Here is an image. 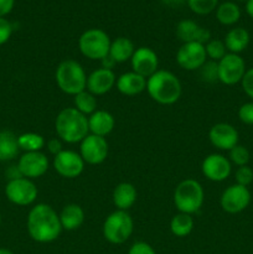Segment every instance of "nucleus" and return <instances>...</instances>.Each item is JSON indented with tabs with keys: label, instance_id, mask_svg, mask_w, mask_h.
<instances>
[{
	"label": "nucleus",
	"instance_id": "obj_2",
	"mask_svg": "<svg viewBox=\"0 0 253 254\" xmlns=\"http://www.w3.org/2000/svg\"><path fill=\"white\" fill-rule=\"evenodd\" d=\"M146 92L156 103L170 106L180 99L183 86L180 79L173 72L158 69L146 79Z\"/></svg>",
	"mask_w": 253,
	"mask_h": 254
},
{
	"label": "nucleus",
	"instance_id": "obj_14",
	"mask_svg": "<svg viewBox=\"0 0 253 254\" xmlns=\"http://www.w3.org/2000/svg\"><path fill=\"white\" fill-rule=\"evenodd\" d=\"M201 171L207 180L213 183L225 181L232 171V164L222 154H210L201 164Z\"/></svg>",
	"mask_w": 253,
	"mask_h": 254
},
{
	"label": "nucleus",
	"instance_id": "obj_24",
	"mask_svg": "<svg viewBox=\"0 0 253 254\" xmlns=\"http://www.w3.org/2000/svg\"><path fill=\"white\" fill-rule=\"evenodd\" d=\"M251 41L250 32L243 27H233L230 31L226 34L225 40V46L230 54L240 55L241 52L245 51L248 47Z\"/></svg>",
	"mask_w": 253,
	"mask_h": 254
},
{
	"label": "nucleus",
	"instance_id": "obj_46",
	"mask_svg": "<svg viewBox=\"0 0 253 254\" xmlns=\"http://www.w3.org/2000/svg\"><path fill=\"white\" fill-rule=\"evenodd\" d=\"M236 1H245V2H247L248 0H236Z\"/></svg>",
	"mask_w": 253,
	"mask_h": 254
},
{
	"label": "nucleus",
	"instance_id": "obj_4",
	"mask_svg": "<svg viewBox=\"0 0 253 254\" xmlns=\"http://www.w3.org/2000/svg\"><path fill=\"white\" fill-rule=\"evenodd\" d=\"M55 79L63 93L76 96L87 87V74L79 62L74 60H64L60 62L55 73Z\"/></svg>",
	"mask_w": 253,
	"mask_h": 254
},
{
	"label": "nucleus",
	"instance_id": "obj_44",
	"mask_svg": "<svg viewBox=\"0 0 253 254\" xmlns=\"http://www.w3.org/2000/svg\"><path fill=\"white\" fill-rule=\"evenodd\" d=\"M164 1L169 5H173V6H180V5H183L188 0H164Z\"/></svg>",
	"mask_w": 253,
	"mask_h": 254
},
{
	"label": "nucleus",
	"instance_id": "obj_30",
	"mask_svg": "<svg viewBox=\"0 0 253 254\" xmlns=\"http://www.w3.org/2000/svg\"><path fill=\"white\" fill-rule=\"evenodd\" d=\"M17 143H19L20 150L24 153H32V151H41L46 141L41 134L29 131V133L20 134L17 136Z\"/></svg>",
	"mask_w": 253,
	"mask_h": 254
},
{
	"label": "nucleus",
	"instance_id": "obj_41",
	"mask_svg": "<svg viewBox=\"0 0 253 254\" xmlns=\"http://www.w3.org/2000/svg\"><path fill=\"white\" fill-rule=\"evenodd\" d=\"M15 0H0V17H5L12 11Z\"/></svg>",
	"mask_w": 253,
	"mask_h": 254
},
{
	"label": "nucleus",
	"instance_id": "obj_17",
	"mask_svg": "<svg viewBox=\"0 0 253 254\" xmlns=\"http://www.w3.org/2000/svg\"><path fill=\"white\" fill-rule=\"evenodd\" d=\"M238 131L228 123H217L211 127L208 131V139L215 148L220 150H228L238 144Z\"/></svg>",
	"mask_w": 253,
	"mask_h": 254
},
{
	"label": "nucleus",
	"instance_id": "obj_42",
	"mask_svg": "<svg viewBox=\"0 0 253 254\" xmlns=\"http://www.w3.org/2000/svg\"><path fill=\"white\" fill-rule=\"evenodd\" d=\"M101 61H102V67H103V68H107V69H113V67L117 64L111 56L104 57V59L101 60Z\"/></svg>",
	"mask_w": 253,
	"mask_h": 254
},
{
	"label": "nucleus",
	"instance_id": "obj_22",
	"mask_svg": "<svg viewBox=\"0 0 253 254\" xmlns=\"http://www.w3.org/2000/svg\"><path fill=\"white\" fill-rule=\"evenodd\" d=\"M138 192L133 184L130 183H121L114 188L112 200L117 210L128 211L131 206L135 203Z\"/></svg>",
	"mask_w": 253,
	"mask_h": 254
},
{
	"label": "nucleus",
	"instance_id": "obj_45",
	"mask_svg": "<svg viewBox=\"0 0 253 254\" xmlns=\"http://www.w3.org/2000/svg\"><path fill=\"white\" fill-rule=\"evenodd\" d=\"M0 254H12V252L6 248H0Z\"/></svg>",
	"mask_w": 253,
	"mask_h": 254
},
{
	"label": "nucleus",
	"instance_id": "obj_7",
	"mask_svg": "<svg viewBox=\"0 0 253 254\" xmlns=\"http://www.w3.org/2000/svg\"><path fill=\"white\" fill-rule=\"evenodd\" d=\"M112 40L102 29H88L78 39V49L89 60H103L108 56Z\"/></svg>",
	"mask_w": 253,
	"mask_h": 254
},
{
	"label": "nucleus",
	"instance_id": "obj_31",
	"mask_svg": "<svg viewBox=\"0 0 253 254\" xmlns=\"http://www.w3.org/2000/svg\"><path fill=\"white\" fill-rule=\"evenodd\" d=\"M205 51L207 59L215 62H218L227 55V49L225 46V42L218 39H211L205 45Z\"/></svg>",
	"mask_w": 253,
	"mask_h": 254
},
{
	"label": "nucleus",
	"instance_id": "obj_15",
	"mask_svg": "<svg viewBox=\"0 0 253 254\" xmlns=\"http://www.w3.org/2000/svg\"><path fill=\"white\" fill-rule=\"evenodd\" d=\"M17 169L22 178L32 179L41 178L49 169V159L42 151L24 153L17 161Z\"/></svg>",
	"mask_w": 253,
	"mask_h": 254
},
{
	"label": "nucleus",
	"instance_id": "obj_35",
	"mask_svg": "<svg viewBox=\"0 0 253 254\" xmlns=\"http://www.w3.org/2000/svg\"><path fill=\"white\" fill-rule=\"evenodd\" d=\"M235 179L236 184L248 188V186L253 183V170L248 165L240 166V168L236 170Z\"/></svg>",
	"mask_w": 253,
	"mask_h": 254
},
{
	"label": "nucleus",
	"instance_id": "obj_10",
	"mask_svg": "<svg viewBox=\"0 0 253 254\" xmlns=\"http://www.w3.org/2000/svg\"><path fill=\"white\" fill-rule=\"evenodd\" d=\"M108 141L103 136L88 134L79 143V155L84 163L89 165H98L103 163L108 156Z\"/></svg>",
	"mask_w": 253,
	"mask_h": 254
},
{
	"label": "nucleus",
	"instance_id": "obj_37",
	"mask_svg": "<svg viewBox=\"0 0 253 254\" xmlns=\"http://www.w3.org/2000/svg\"><path fill=\"white\" fill-rule=\"evenodd\" d=\"M12 35V25L5 17H0V46L6 44Z\"/></svg>",
	"mask_w": 253,
	"mask_h": 254
},
{
	"label": "nucleus",
	"instance_id": "obj_28",
	"mask_svg": "<svg viewBox=\"0 0 253 254\" xmlns=\"http://www.w3.org/2000/svg\"><path fill=\"white\" fill-rule=\"evenodd\" d=\"M193 230V218L188 213L179 212L171 218L170 231L176 237H186Z\"/></svg>",
	"mask_w": 253,
	"mask_h": 254
},
{
	"label": "nucleus",
	"instance_id": "obj_38",
	"mask_svg": "<svg viewBox=\"0 0 253 254\" xmlns=\"http://www.w3.org/2000/svg\"><path fill=\"white\" fill-rule=\"evenodd\" d=\"M241 84H242V88L245 91V93L250 98L253 99V67L246 71L245 76H243L242 81H241Z\"/></svg>",
	"mask_w": 253,
	"mask_h": 254
},
{
	"label": "nucleus",
	"instance_id": "obj_18",
	"mask_svg": "<svg viewBox=\"0 0 253 254\" xmlns=\"http://www.w3.org/2000/svg\"><path fill=\"white\" fill-rule=\"evenodd\" d=\"M116 82L117 77L113 69H107L101 67V68L94 69L87 76L86 89L96 97L103 96L116 86Z\"/></svg>",
	"mask_w": 253,
	"mask_h": 254
},
{
	"label": "nucleus",
	"instance_id": "obj_32",
	"mask_svg": "<svg viewBox=\"0 0 253 254\" xmlns=\"http://www.w3.org/2000/svg\"><path fill=\"white\" fill-rule=\"evenodd\" d=\"M186 2L191 11L197 15L211 14L218 6V0H188Z\"/></svg>",
	"mask_w": 253,
	"mask_h": 254
},
{
	"label": "nucleus",
	"instance_id": "obj_21",
	"mask_svg": "<svg viewBox=\"0 0 253 254\" xmlns=\"http://www.w3.org/2000/svg\"><path fill=\"white\" fill-rule=\"evenodd\" d=\"M114 126H116V119L107 111L97 109L93 114L88 117L89 134L106 138L108 134L112 133Z\"/></svg>",
	"mask_w": 253,
	"mask_h": 254
},
{
	"label": "nucleus",
	"instance_id": "obj_3",
	"mask_svg": "<svg viewBox=\"0 0 253 254\" xmlns=\"http://www.w3.org/2000/svg\"><path fill=\"white\" fill-rule=\"evenodd\" d=\"M55 129L57 136L64 143H81L89 134L88 118L74 107L63 108L57 114Z\"/></svg>",
	"mask_w": 253,
	"mask_h": 254
},
{
	"label": "nucleus",
	"instance_id": "obj_26",
	"mask_svg": "<svg viewBox=\"0 0 253 254\" xmlns=\"http://www.w3.org/2000/svg\"><path fill=\"white\" fill-rule=\"evenodd\" d=\"M17 136L10 130L0 131V161H10L19 154Z\"/></svg>",
	"mask_w": 253,
	"mask_h": 254
},
{
	"label": "nucleus",
	"instance_id": "obj_1",
	"mask_svg": "<svg viewBox=\"0 0 253 254\" xmlns=\"http://www.w3.org/2000/svg\"><path fill=\"white\" fill-rule=\"evenodd\" d=\"M27 232L39 243H50L57 240L62 232L59 213L47 203H37L27 215Z\"/></svg>",
	"mask_w": 253,
	"mask_h": 254
},
{
	"label": "nucleus",
	"instance_id": "obj_13",
	"mask_svg": "<svg viewBox=\"0 0 253 254\" xmlns=\"http://www.w3.org/2000/svg\"><path fill=\"white\" fill-rule=\"evenodd\" d=\"M86 163L79 153L73 150H62L54 156V168L60 176L66 179L78 178L84 170Z\"/></svg>",
	"mask_w": 253,
	"mask_h": 254
},
{
	"label": "nucleus",
	"instance_id": "obj_47",
	"mask_svg": "<svg viewBox=\"0 0 253 254\" xmlns=\"http://www.w3.org/2000/svg\"><path fill=\"white\" fill-rule=\"evenodd\" d=\"M0 225H1V215H0Z\"/></svg>",
	"mask_w": 253,
	"mask_h": 254
},
{
	"label": "nucleus",
	"instance_id": "obj_25",
	"mask_svg": "<svg viewBox=\"0 0 253 254\" xmlns=\"http://www.w3.org/2000/svg\"><path fill=\"white\" fill-rule=\"evenodd\" d=\"M134 51H135V47H134L133 41L128 37L121 36L111 42L108 56H111L116 64H123L131 59Z\"/></svg>",
	"mask_w": 253,
	"mask_h": 254
},
{
	"label": "nucleus",
	"instance_id": "obj_43",
	"mask_svg": "<svg viewBox=\"0 0 253 254\" xmlns=\"http://www.w3.org/2000/svg\"><path fill=\"white\" fill-rule=\"evenodd\" d=\"M246 11H247L248 16H251L253 19V0H248L246 2Z\"/></svg>",
	"mask_w": 253,
	"mask_h": 254
},
{
	"label": "nucleus",
	"instance_id": "obj_20",
	"mask_svg": "<svg viewBox=\"0 0 253 254\" xmlns=\"http://www.w3.org/2000/svg\"><path fill=\"white\" fill-rule=\"evenodd\" d=\"M116 87L124 96L133 97L145 91L146 78L133 71L126 72L117 78Z\"/></svg>",
	"mask_w": 253,
	"mask_h": 254
},
{
	"label": "nucleus",
	"instance_id": "obj_36",
	"mask_svg": "<svg viewBox=\"0 0 253 254\" xmlns=\"http://www.w3.org/2000/svg\"><path fill=\"white\" fill-rule=\"evenodd\" d=\"M238 118L243 124L253 126V102L242 104L238 109Z\"/></svg>",
	"mask_w": 253,
	"mask_h": 254
},
{
	"label": "nucleus",
	"instance_id": "obj_39",
	"mask_svg": "<svg viewBox=\"0 0 253 254\" xmlns=\"http://www.w3.org/2000/svg\"><path fill=\"white\" fill-rule=\"evenodd\" d=\"M128 254H156L154 248L145 242H136L129 250Z\"/></svg>",
	"mask_w": 253,
	"mask_h": 254
},
{
	"label": "nucleus",
	"instance_id": "obj_40",
	"mask_svg": "<svg viewBox=\"0 0 253 254\" xmlns=\"http://www.w3.org/2000/svg\"><path fill=\"white\" fill-rule=\"evenodd\" d=\"M47 149H49L50 153L52 155H57V154L61 153L63 150V146H62V140L60 138H52L47 141Z\"/></svg>",
	"mask_w": 253,
	"mask_h": 254
},
{
	"label": "nucleus",
	"instance_id": "obj_29",
	"mask_svg": "<svg viewBox=\"0 0 253 254\" xmlns=\"http://www.w3.org/2000/svg\"><path fill=\"white\" fill-rule=\"evenodd\" d=\"M73 104L74 108L78 112H81L84 116H91L97 111V97L88 92L87 89L79 92L78 94L73 97Z\"/></svg>",
	"mask_w": 253,
	"mask_h": 254
},
{
	"label": "nucleus",
	"instance_id": "obj_11",
	"mask_svg": "<svg viewBox=\"0 0 253 254\" xmlns=\"http://www.w3.org/2000/svg\"><path fill=\"white\" fill-rule=\"evenodd\" d=\"M207 61L205 45L198 42H186L176 52V62L185 71H198Z\"/></svg>",
	"mask_w": 253,
	"mask_h": 254
},
{
	"label": "nucleus",
	"instance_id": "obj_23",
	"mask_svg": "<svg viewBox=\"0 0 253 254\" xmlns=\"http://www.w3.org/2000/svg\"><path fill=\"white\" fill-rule=\"evenodd\" d=\"M62 230L74 231L78 230L84 222V211L77 203H68L59 213Z\"/></svg>",
	"mask_w": 253,
	"mask_h": 254
},
{
	"label": "nucleus",
	"instance_id": "obj_5",
	"mask_svg": "<svg viewBox=\"0 0 253 254\" xmlns=\"http://www.w3.org/2000/svg\"><path fill=\"white\" fill-rule=\"evenodd\" d=\"M205 192L198 181L193 179H185L176 186L174 191V205L179 212L192 215L203 205Z\"/></svg>",
	"mask_w": 253,
	"mask_h": 254
},
{
	"label": "nucleus",
	"instance_id": "obj_34",
	"mask_svg": "<svg viewBox=\"0 0 253 254\" xmlns=\"http://www.w3.org/2000/svg\"><path fill=\"white\" fill-rule=\"evenodd\" d=\"M198 74H200L201 81L206 82V83H215L218 81V66L217 62L215 61H206L205 64L201 66L198 69Z\"/></svg>",
	"mask_w": 253,
	"mask_h": 254
},
{
	"label": "nucleus",
	"instance_id": "obj_19",
	"mask_svg": "<svg viewBox=\"0 0 253 254\" xmlns=\"http://www.w3.org/2000/svg\"><path fill=\"white\" fill-rule=\"evenodd\" d=\"M175 32L178 39L183 41V44H186V42H198V44L206 45L211 40L210 30L200 26L193 20H181L176 25Z\"/></svg>",
	"mask_w": 253,
	"mask_h": 254
},
{
	"label": "nucleus",
	"instance_id": "obj_8",
	"mask_svg": "<svg viewBox=\"0 0 253 254\" xmlns=\"http://www.w3.org/2000/svg\"><path fill=\"white\" fill-rule=\"evenodd\" d=\"M39 190L34 181L26 178L9 180L5 186V196L11 203L17 206H30L36 201Z\"/></svg>",
	"mask_w": 253,
	"mask_h": 254
},
{
	"label": "nucleus",
	"instance_id": "obj_9",
	"mask_svg": "<svg viewBox=\"0 0 253 254\" xmlns=\"http://www.w3.org/2000/svg\"><path fill=\"white\" fill-rule=\"evenodd\" d=\"M218 81L226 86H235L241 83L246 73V62L240 55L228 52L222 60L217 62Z\"/></svg>",
	"mask_w": 253,
	"mask_h": 254
},
{
	"label": "nucleus",
	"instance_id": "obj_6",
	"mask_svg": "<svg viewBox=\"0 0 253 254\" xmlns=\"http://www.w3.org/2000/svg\"><path fill=\"white\" fill-rule=\"evenodd\" d=\"M134 230L133 218L128 211L116 210L107 216L103 223V236L112 245H123Z\"/></svg>",
	"mask_w": 253,
	"mask_h": 254
},
{
	"label": "nucleus",
	"instance_id": "obj_12",
	"mask_svg": "<svg viewBox=\"0 0 253 254\" xmlns=\"http://www.w3.org/2000/svg\"><path fill=\"white\" fill-rule=\"evenodd\" d=\"M251 203V192L248 188L238 184L231 185L222 192L220 205L225 212L235 215L245 211Z\"/></svg>",
	"mask_w": 253,
	"mask_h": 254
},
{
	"label": "nucleus",
	"instance_id": "obj_27",
	"mask_svg": "<svg viewBox=\"0 0 253 254\" xmlns=\"http://www.w3.org/2000/svg\"><path fill=\"white\" fill-rule=\"evenodd\" d=\"M216 19L225 26H231L241 19V9L236 2L225 1L216 7Z\"/></svg>",
	"mask_w": 253,
	"mask_h": 254
},
{
	"label": "nucleus",
	"instance_id": "obj_33",
	"mask_svg": "<svg viewBox=\"0 0 253 254\" xmlns=\"http://www.w3.org/2000/svg\"><path fill=\"white\" fill-rule=\"evenodd\" d=\"M250 159L251 154L250 151H248V149L246 148V146L240 145V144H237L235 148H232L228 151V160L231 161V164L237 165L238 168H240V166L248 165Z\"/></svg>",
	"mask_w": 253,
	"mask_h": 254
},
{
	"label": "nucleus",
	"instance_id": "obj_16",
	"mask_svg": "<svg viewBox=\"0 0 253 254\" xmlns=\"http://www.w3.org/2000/svg\"><path fill=\"white\" fill-rule=\"evenodd\" d=\"M130 64L133 72L148 79L159 69V57L153 49L141 46L135 49L130 59Z\"/></svg>",
	"mask_w": 253,
	"mask_h": 254
}]
</instances>
